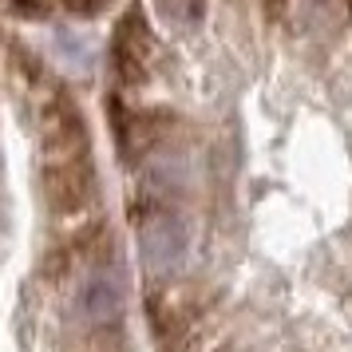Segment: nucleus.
<instances>
[{
  "label": "nucleus",
  "mask_w": 352,
  "mask_h": 352,
  "mask_svg": "<svg viewBox=\"0 0 352 352\" xmlns=\"http://www.w3.org/2000/svg\"><path fill=\"white\" fill-rule=\"evenodd\" d=\"M111 0H0V12L16 20H87Z\"/></svg>",
  "instance_id": "nucleus-2"
},
{
  "label": "nucleus",
  "mask_w": 352,
  "mask_h": 352,
  "mask_svg": "<svg viewBox=\"0 0 352 352\" xmlns=\"http://www.w3.org/2000/svg\"><path fill=\"white\" fill-rule=\"evenodd\" d=\"M127 281L80 99L0 24V352H135Z\"/></svg>",
  "instance_id": "nucleus-1"
}]
</instances>
